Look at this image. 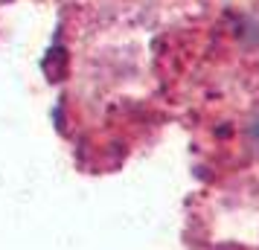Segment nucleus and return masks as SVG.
<instances>
[{
  "label": "nucleus",
  "instance_id": "1",
  "mask_svg": "<svg viewBox=\"0 0 259 250\" xmlns=\"http://www.w3.org/2000/svg\"><path fill=\"white\" fill-rule=\"evenodd\" d=\"M250 134H253V140H256V143H259V119H256V122H253V125H250Z\"/></svg>",
  "mask_w": 259,
  "mask_h": 250
}]
</instances>
